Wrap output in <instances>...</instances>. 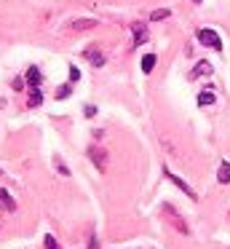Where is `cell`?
Wrapping results in <instances>:
<instances>
[{
	"mask_svg": "<svg viewBox=\"0 0 230 249\" xmlns=\"http://www.w3.org/2000/svg\"><path fill=\"white\" fill-rule=\"evenodd\" d=\"M171 17V11H169V8H155V11H153V17H150V19H153V22H160V19H169Z\"/></svg>",
	"mask_w": 230,
	"mask_h": 249,
	"instance_id": "15",
	"label": "cell"
},
{
	"mask_svg": "<svg viewBox=\"0 0 230 249\" xmlns=\"http://www.w3.org/2000/svg\"><path fill=\"white\" fill-rule=\"evenodd\" d=\"M155 54H144L142 56V72H153V67H155Z\"/></svg>",
	"mask_w": 230,
	"mask_h": 249,
	"instance_id": "12",
	"label": "cell"
},
{
	"mask_svg": "<svg viewBox=\"0 0 230 249\" xmlns=\"http://www.w3.org/2000/svg\"><path fill=\"white\" fill-rule=\"evenodd\" d=\"M163 172H166V177H169V179H171V182H174V185H177V188H179V190H182V193H185V196H187V198H193V201H195V193H193V190H190V185H187V182H185V179H179V177H177V174H171V172H169V169H163Z\"/></svg>",
	"mask_w": 230,
	"mask_h": 249,
	"instance_id": "6",
	"label": "cell"
},
{
	"mask_svg": "<svg viewBox=\"0 0 230 249\" xmlns=\"http://www.w3.org/2000/svg\"><path fill=\"white\" fill-rule=\"evenodd\" d=\"M83 113H86V118H91V115H96V107H94V105H88V107H86Z\"/></svg>",
	"mask_w": 230,
	"mask_h": 249,
	"instance_id": "18",
	"label": "cell"
},
{
	"mask_svg": "<svg viewBox=\"0 0 230 249\" xmlns=\"http://www.w3.org/2000/svg\"><path fill=\"white\" fill-rule=\"evenodd\" d=\"M193 3H203V0H193Z\"/></svg>",
	"mask_w": 230,
	"mask_h": 249,
	"instance_id": "20",
	"label": "cell"
},
{
	"mask_svg": "<svg viewBox=\"0 0 230 249\" xmlns=\"http://www.w3.org/2000/svg\"><path fill=\"white\" fill-rule=\"evenodd\" d=\"M40 81H43L40 70H37V67H30V70H27V83H30V89H40Z\"/></svg>",
	"mask_w": 230,
	"mask_h": 249,
	"instance_id": "7",
	"label": "cell"
},
{
	"mask_svg": "<svg viewBox=\"0 0 230 249\" xmlns=\"http://www.w3.org/2000/svg\"><path fill=\"white\" fill-rule=\"evenodd\" d=\"M40 102H43V94H40V89H32V91H30V99H27V105H30V107H37Z\"/></svg>",
	"mask_w": 230,
	"mask_h": 249,
	"instance_id": "13",
	"label": "cell"
},
{
	"mask_svg": "<svg viewBox=\"0 0 230 249\" xmlns=\"http://www.w3.org/2000/svg\"><path fill=\"white\" fill-rule=\"evenodd\" d=\"M83 56H86V59H88L94 67H105V56L99 54V49H96V43H94V46H88V49L83 51Z\"/></svg>",
	"mask_w": 230,
	"mask_h": 249,
	"instance_id": "5",
	"label": "cell"
},
{
	"mask_svg": "<svg viewBox=\"0 0 230 249\" xmlns=\"http://www.w3.org/2000/svg\"><path fill=\"white\" fill-rule=\"evenodd\" d=\"M0 204H3L5 212H14L16 209V201L8 196V190H5V188H0Z\"/></svg>",
	"mask_w": 230,
	"mask_h": 249,
	"instance_id": "9",
	"label": "cell"
},
{
	"mask_svg": "<svg viewBox=\"0 0 230 249\" xmlns=\"http://www.w3.org/2000/svg\"><path fill=\"white\" fill-rule=\"evenodd\" d=\"M201 75H212V65H209V62H198L195 70H190L193 81H195V78H201Z\"/></svg>",
	"mask_w": 230,
	"mask_h": 249,
	"instance_id": "8",
	"label": "cell"
},
{
	"mask_svg": "<svg viewBox=\"0 0 230 249\" xmlns=\"http://www.w3.org/2000/svg\"><path fill=\"white\" fill-rule=\"evenodd\" d=\"M43 244H46V249H62V247L56 244V238L51 236V233H46V236H43Z\"/></svg>",
	"mask_w": 230,
	"mask_h": 249,
	"instance_id": "16",
	"label": "cell"
},
{
	"mask_svg": "<svg viewBox=\"0 0 230 249\" xmlns=\"http://www.w3.org/2000/svg\"><path fill=\"white\" fill-rule=\"evenodd\" d=\"M131 30H134V43H131V49L144 46V40H147V27H144V24H139V22H134Z\"/></svg>",
	"mask_w": 230,
	"mask_h": 249,
	"instance_id": "4",
	"label": "cell"
},
{
	"mask_svg": "<svg viewBox=\"0 0 230 249\" xmlns=\"http://www.w3.org/2000/svg\"><path fill=\"white\" fill-rule=\"evenodd\" d=\"M198 43L206 46V49L222 51V40H219V35L214 33V30H201V33H198Z\"/></svg>",
	"mask_w": 230,
	"mask_h": 249,
	"instance_id": "1",
	"label": "cell"
},
{
	"mask_svg": "<svg viewBox=\"0 0 230 249\" xmlns=\"http://www.w3.org/2000/svg\"><path fill=\"white\" fill-rule=\"evenodd\" d=\"M88 158L96 163V169H99V172H105V166H107V153H105V147L91 145V147H88Z\"/></svg>",
	"mask_w": 230,
	"mask_h": 249,
	"instance_id": "2",
	"label": "cell"
},
{
	"mask_svg": "<svg viewBox=\"0 0 230 249\" xmlns=\"http://www.w3.org/2000/svg\"><path fill=\"white\" fill-rule=\"evenodd\" d=\"M96 19H78V22H72V30H91V27H96Z\"/></svg>",
	"mask_w": 230,
	"mask_h": 249,
	"instance_id": "11",
	"label": "cell"
},
{
	"mask_svg": "<svg viewBox=\"0 0 230 249\" xmlns=\"http://www.w3.org/2000/svg\"><path fill=\"white\" fill-rule=\"evenodd\" d=\"M56 169H59L62 174H70V169H67V166H62V161H59V158H56Z\"/></svg>",
	"mask_w": 230,
	"mask_h": 249,
	"instance_id": "19",
	"label": "cell"
},
{
	"mask_svg": "<svg viewBox=\"0 0 230 249\" xmlns=\"http://www.w3.org/2000/svg\"><path fill=\"white\" fill-rule=\"evenodd\" d=\"M198 105H201V107L214 105V94H212V91H201V94H198Z\"/></svg>",
	"mask_w": 230,
	"mask_h": 249,
	"instance_id": "14",
	"label": "cell"
},
{
	"mask_svg": "<svg viewBox=\"0 0 230 249\" xmlns=\"http://www.w3.org/2000/svg\"><path fill=\"white\" fill-rule=\"evenodd\" d=\"M217 179H219V182H222V185H228V182H230V161H222V163H219Z\"/></svg>",
	"mask_w": 230,
	"mask_h": 249,
	"instance_id": "10",
	"label": "cell"
},
{
	"mask_svg": "<svg viewBox=\"0 0 230 249\" xmlns=\"http://www.w3.org/2000/svg\"><path fill=\"white\" fill-rule=\"evenodd\" d=\"M163 212H166V217H169V220H171V222H174V225H177V231H179V233H190V228L185 225V220H182V217L177 214V212L171 209L169 204H163Z\"/></svg>",
	"mask_w": 230,
	"mask_h": 249,
	"instance_id": "3",
	"label": "cell"
},
{
	"mask_svg": "<svg viewBox=\"0 0 230 249\" xmlns=\"http://www.w3.org/2000/svg\"><path fill=\"white\" fill-rule=\"evenodd\" d=\"M70 94H72V86H62L56 91V99H64V97H70Z\"/></svg>",
	"mask_w": 230,
	"mask_h": 249,
	"instance_id": "17",
	"label": "cell"
}]
</instances>
